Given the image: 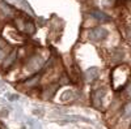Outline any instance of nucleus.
I'll return each mask as SVG.
<instances>
[{"mask_svg": "<svg viewBox=\"0 0 131 129\" xmlns=\"http://www.w3.org/2000/svg\"><path fill=\"white\" fill-rule=\"evenodd\" d=\"M107 37V30L104 27H94L89 31V39L92 42H101Z\"/></svg>", "mask_w": 131, "mask_h": 129, "instance_id": "f257e3e1", "label": "nucleus"}, {"mask_svg": "<svg viewBox=\"0 0 131 129\" xmlns=\"http://www.w3.org/2000/svg\"><path fill=\"white\" fill-rule=\"evenodd\" d=\"M127 38L131 40V27H128V29H127Z\"/></svg>", "mask_w": 131, "mask_h": 129, "instance_id": "f3484780", "label": "nucleus"}, {"mask_svg": "<svg viewBox=\"0 0 131 129\" xmlns=\"http://www.w3.org/2000/svg\"><path fill=\"white\" fill-rule=\"evenodd\" d=\"M24 31H26L28 34H34L36 33V27H34V24L31 21H26L25 22V29Z\"/></svg>", "mask_w": 131, "mask_h": 129, "instance_id": "6e6552de", "label": "nucleus"}, {"mask_svg": "<svg viewBox=\"0 0 131 129\" xmlns=\"http://www.w3.org/2000/svg\"><path fill=\"white\" fill-rule=\"evenodd\" d=\"M71 98H73V91H71V90L64 91V93L62 94V96H60V99H62L63 102L68 101V99H71Z\"/></svg>", "mask_w": 131, "mask_h": 129, "instance_id": "9d476101", "label": "nucleus"}, {"mask_svg": "<svg viewBox=\"0 0 131 129\" xmlns=\"http://www.w3.org/2000/svg\"><path fill=\"white\" fill-rule=\"evenodd\" d=\"M8 98H9L10 101H16V99H18V96H17V95L15 96L13 94H8Z\"/></svg>", "mask_w": 131, "mask_h": 129, "instance_id": "dca6fc26", "label": "nucleus"}, {"mask_svg": "<svg viewBox=\"0 0 131 129\" xmlns=\"http://www.w3.org/2000/svg\"><path fill=\"white\" fill-rule=\"evenodd\" d=\"M57 89H58V85H50V86H47V88L45 89V91H43V98H45V99L52 98V95L55 94Z\"/></svg>", "mask_w": 131, "mask_h": 129, "instance_id": "0eeeda50", "label": "nucleus"}, {"mask_svg": "<svg viewBox=\"0 0 131 129\" xmlns=\"http://www.w3.org/2000/svg\"><path fill=\"white\" fill-rule=\"evenodd\" d=\"M98 73H100V70H98L97 67H92L89 68L88 70L85 72V80L88 82H93L97 77H98Z\"/></svg>", "mask_w": 131, "mask_h": 129, "instance_id": "423d86ee", "label": "nucleus"}, {"mask_svg": "<svg viewBox=\"0 0 131 129\" xmlns=\"http://www.w3.org/2000/svg\"><path fill=\"white\" fill-rule=\"evenodd\" d=\"M105 94V89H97L96 91H93L92 94V103L96 108H101L102 106V98Z\"/></svg>", "mask_w": 131, "mask_h": 129, "instance_id": "7ed1b4c3", "label": "nucleus"}, {"mask_svg": "<svg viewBox=\"0 0 131 129\" xmlns=\"http://www.w3.org/2000/svg\"><path fill=\"white\" fill-rule=\"evenodd\" d=\"M29 124H30V128H31V129H41V125H38L37 123H33V121H30Z\"/></svg>", "mask_w": 131, "mask_h": 129, "instance_id": "4468645a", "label": "nucleus"}, {"mask_svg": "<svg viewBox=\"0 0 131 129\" xmlns=\"http://www.w3.org/2000/svg\"><path fill=\"white\" fill-rule=\"evenodd\" d=\"M91 15L97 20V21H100V22H109L110 21V17H109L107 15H105L104 12H101V10H98V9H93Z\"/></svg>", "mask_w": 131, "mask_h": 129, "instance_id": "39448f33", "label": "nucleus"}, {"mask_svg": "<svg viewBox=\"0 0 131 129\" xmlns=\"http://www.w3.org/2000/svg\"><path fill=\"white\" fill-rule=\"evenodd\" d=\"M38 81H39V74H36V76H33L29 80H26L25 81V85L26 86H36L38 83Z\"/></svg>", "mask_w": 131, "mask_h": 129, "instance_id": "1a4fd4ad", "label": "nucleus"}, {"mask_svg": "<svg viewBox=\"0 0 131 129\" xmlns=\"http://www.w3.org/2000/svg\"><path fill=\"white\" fill-rule=\"evenodd\" d=\"M123 116H125V117H128V116H131V102H130V103H127V104L125 106Z\"/></svg>", "mask_w": 131, "mask_h": 129, "instance_id": "9b49d317", "label": "nucleus"}, {"mask_svg": "<svg viewBox=\"0 0 131 129\" xmlns=\"http://www.w3.org/2000/svg\"><path fill=\"white\" fill-rule=\"evenodd\" d=\"M7 53H8V52H7V50H3L2 47H0V59H4Z\"/></svg>", "mask_w": 131, "mask_h": 129, "instance_id": "2eb2a0df", "label": "nucleus"}, {"mask_svg": "<svg viewBox=\"0 0 131 129\" xmlns=\"http://www.w3.org/2000/svg\"><path fill=\"white\" fill-rule=\"evenodd\" d=\"M126 94H127V96L128 98H131V81L127 83V86H126Z\"/></svg>", "mask_w": 131, "mask_h": 129, "instance_id": "ddd939ff", "label": "nucleus"}, {"mask_svg": "<svg viewBox=\"0 0 131 129\" xmlns=\"http://www.w3.org/2000/svg\"><path fill=\"white\" fill-rule=\"evenodd\" d=\"M43 65V60L41 56H31L29 60H28V64H26V68L30 72H36L38 69H41Z\"/></svg>", "mask_w": 131, "mask_h": 129, "instance_id": "f03ea898", "label": "nucleus"}, {"mask_svg": "<svg viewBox=\"0 0 131 129\" xmlns=\"http://www.w3.org/2000/svg\"><path fill=\"white\" fill-rule=\"evenodd\" d=\"M0 13H2L4 17H10L13 15V8L8 3H5L4 0H0Z\"/></svg>", "mask_w": 131, "mask_h": 129, "instance_id": "20e7f679", "label": "nucleus"}, {"mask_svg": "<svg viewBox=\"0 0 131 129\" xmlns=\"http://www.w3.org/2000/svg\"><path fill=\"white\" fill-rule=\"evenodd\" d=\"M15 58H16V53H15V52H10V53H9V58L5 60V65H10V64H12V61L15 60Z\"/></svg>", "mask_w": 131, "mask_h": 129, "instance_id": "f8f14e48", "label": "nucleus"}]
</instances>
